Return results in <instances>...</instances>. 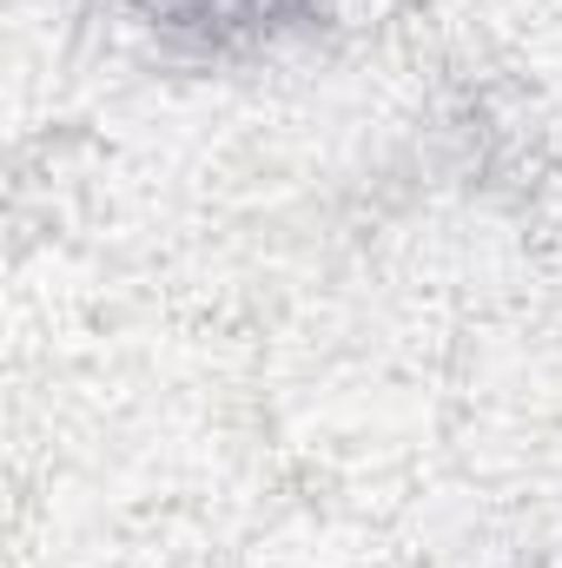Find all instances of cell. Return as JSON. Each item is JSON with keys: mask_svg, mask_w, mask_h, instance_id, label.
Wrapping results in <instances>:
<instances>
[{"mask_svg": "<svg viewBox=\"0 0 562 568\" xmlns=\"http://www.w3.org/2000/svg\"><path fill=\"white\" fill-rule=\"evenodd\" d=\"M145 47L192 67L265 60L291 40H311L331 20V0H107Z\"/></svg>", "mask_w": 562, "mask_h": 568, "instance_id": "6da1fadb", "label": "cell"}]
</instances>
